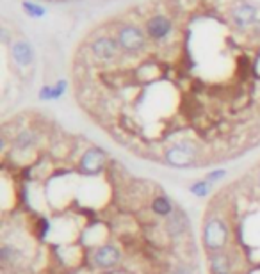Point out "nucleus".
Here are the masks:
<instances>
[{"mask_svg":"<svg viewBox=\"0 0 260 274\" xmlns=\"http://www.w3.org/2000/svg\"><path fill=\"white\" fill-rule=\"evenodd\" d=\"M235 0H168L175 29L166 39L148 41L137 54L109 65L75 59L79 89H98L100 116L120 111L141 116L151 103L180 102L187 118L205 112V102L239 111L260 98V20L241 29L230 18Z\"/></svg>","mask_w":260,"mask_h":274,"instance_id":"1","label":"nucleus"},{"mask_svg":"<svg viewBox=\"0 0 260 274\" xmlns=\"http://www.w3.org/2000/svg\"><path fill=\"white\" fill-rule=\"evenodd\" d=\"M200 155H202V148L191 137L177 139L169 146H166L162 152L164 162L175 170H185V167L194 166L200 160Z\"/></svg>","mask_w":260,"mask_h":274,"instance_id":"2","label":"nucleus"},{"mask_svg":"<svg viewBox=\"0 0 260 274\" xmlns=\"http://www.w3.org/2000/svg\"><path fill=\"white\" fill-rule=\"evenodd\" d=\"M230 240V230L226 226V223L219 217H209L203 224V231H202V242L203 247L212 253H221L226 249Z\"/></svg>","mask_w":260,"mask_h":274,"instance_id":"3","label":"nucleus"},{"mask_svg":"<svg viewBox=\"0 0 260 274\" xmlns=\"http://www.w3.org/2000/svg\"><path fill=\"white\" fill-rule=\"evenodd\" d=\"M107 152L98 146H91L80 155L79 162H77V170L84 176H98L102 175L107 166Z\"/></svg>","mask_w":260,"mask_h":274,"instance_id":"4","label":"nucleus"},{"mask_svg":"<svg viewBox=\"0 0 260 274\" xmlns=\"http://www.w3.org/2000/svg\"><path fill=\"white\" fill-rule=\"evenodd\" d=\"M121 249L114 244H102L98 246L91 255V262L96 269L100 271H109V269H114L121 264Z\"/></svg>","mask_w":260,"mask_h":274,"instance_id":"5","label":"nucleus"},{"mask_svg":"<svg viewBox=\"0 0 260 274\" xmlns=\"http://www.w3.org/2000/svg\"><path fill=\"white\" fill-rule=\"evenodd\" d=\"M11 59L14 61V65L20 68H29L34 65V48L27 39H16L9 45Z\"/></svg>","mask_w":260,"mask_h":274,"instance_id":"6","label":"nucleus"},{"mask_svg":"<svg viewBox=\"0 0 260 274\" xmlns=\"http://www.w3.org/2000/svg\"><path fill=\"white\" fill-rule=\"evenodd\" d=\"M39 144V134L34 129H24L14 136L13 139V150L18 153H25L34 150Z\"/></svg>","mask_w":260,"mask_h":274,"instance_id":"7","label":"nucleus"},{"mask_svg":"<svg viewBox=\"0 0 260 274\" xmlns=\"http://www.w3.org/2000/svg\"><path fill=\"white\" fill-rule=\"evenodd\" d=\"M187 226H189L187 214H184L178 208H175V212L166 219V231H168L169 237H175V239L182 237V235L185 234V230H187Z\"/></svg>","mask_w":260,"mask_h":274,"instance_id":"8","label":"nucleus"},{"mask_svg":"<svg viewBox=\"0 0 260 274\" xmlns=\"http://www.w3.org/2000/svg\"><path fill=\"white\" fill-rule=\"evenodd\" d=\"M232 258L221 251V253H212L209 257V269L210 274H225V272H232Z\"/></svg>","mask_w":260,"mask_h":274,"instance_id":"9","label":"nucleus"},{"mask_svg":"<svg viewBox=\"0 0 260 274\" xmlns=\"http://www.w3.org/2000/svg\"><path fill=\"white\" fill-rule=\"evenodd\" d=\"M150 208L157 217H166V219L175 212L173 201L169 200L168 196H164V194H157V196H154V200H151V203H150Z\"/></svg>","mask_w":260,"mask_h":274,"instance_id":"10","label":"nucleus"},{"mask_svg":"<svg viewBox=\"0 0 260 274\" xmlns=\"http://www.w3.org/2000/svg\"><path fill=\"white\" fill-rule=\"evenodd\" d=\"M212 191H214V183L205 178L196 180V182H192L191 185H189V193L194 198H207Z\"/></svg>","mask_w":260,"mask_h":274,"instance_id":"11","label":"nucleus"},{"mask_svg":"<svg viewBox=\"0 0 260 274\" xmlns=\"http://www.w3.org/2000/svg\"><path fill=\"white\" fill-rule=\"evenodd\" d=\"M20 257L21 253L18 247L11 246V244H2V247H0V262H2L4 267H7L11 264H16Z\"/></svg>","mask_w":260,"mask_h":274,"instance_id":"12","label":"nucleus"},{"mask_svg":"<svg viewBox=\"0 0 260 274\" xmlns=\"http://www.w3.org/2000/svg\"><path fill=\"white\" fill-rule=\"evenodd\" d=\"M21 7H24L25 11H27L29 16H34V18H41L45 14V9L39 4H36L34 0H24L21 2Z\"/></svg>","mask_w":260,"mask_h":274,"instance_id":"13","label":"nucleus"},{"mask_svg":"<svg viewBox=\"0 0 260 274\" xmlns=\"http://www.w3.org/2000/svg\"><path fill=\"white\" fill-rule=\"evenodd\" d=\"M66 89H68V80H64V78H61V80H57L55 84H52L50 102H52V100H59V98H61V96L66 93Z\"/></svg>","mask_w":260,"mask_h":274,"instance_id":"14","label":"nucleus"},{"mask_svg":"<svg viewBox=\"0 0 260 274\" xmlns=\"http://www.w3.org/2000/svg\"><path fill=\"white\" fill-rule=\"evenodd\" d=\"M226 176H228V171L226 170H212L210 173H207L205 175V180H209V182H212L214 185H216L218 182H221L223 178H226Z\"/></svg>","mask_w":260,"mask_h":274,"instance_id":"15","label":"nucleus"},{"mask_svg":"<svg viewBox=\"0 0 260 274\" xmlns=\"http://www.w3.org/2000/svg\"><path fill=\"white\" fill-rule=\"evenodd\" d=\"M48 231H50V221H48L47 217H43V219L38 221V237L45 239Z\"/></svg>","mask_w":260,"mask_h":274,"instance_id":"16","label":"nucleus"},{"mask_svg":"<svg viewBox=\"0 0 260 274\" xmlns=\"http://www.w3.org/2000/svg\"><path fill=\"white\" fill-rule=\"evenodd\" d=\"M171 274H194V269L189 264H178L171 271Z\"/></svg>","mask_w":260,"mask_h":274,"instance_id":"17","label":"nucleus"},{"mask_svg":"<svg viewBox=\"0 0 260 274\" xmlns=\"http://www.w3.org/2000/svg\"><path fill=\"white\" fill-rule=\"evenodd\" d=\"M52 96V84H45L41 89H39V100L43 102H50Z\"/></svg>","mask_w":260,"mask_h":274,"instance_id":"18","label":"nucleus"},{"mask_svg":"<svg viewBox=\"0 0 260 274\" xmlns=\"http://www.w3.org/2000/svg\"><path fill=\"white\" fill-rule=\"evenodd\" d=\"M45 2H72V0H45Z\"/></svg>","mask_w":260,"mask_h":274,"instance_id":"19","label":"nucleus"},{"mask_svg":"<svg viewBox=\"0 0 260 274\" xmlns=\"http://www.w3.org/2000/svg\"><path fill=\"white\" fill-rule=\"evenodd\" d=\"M225 274H232V272H225Z\"/></svg>","mask_w":260,"mask_h":274,"instance_id":"20","label":"nucleus"}]
</instances>
